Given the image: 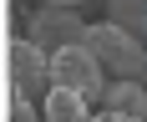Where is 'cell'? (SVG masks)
<instances>
[{
  "mask_svg": "<svg viewBox=\"0 0 147 122\" xmlns=\"http://www.w3.org/2000/svg\"><path fill=\"white\" fill-rule=\"evenodd\" d=\"M5 61H10V81H15V97H41V92H51L46 81H51V56H46L36 41H26V36H10V46H5Z\"/></svg>",
  "mask_w": 147,
  "mask_h": 122,
  "instance_id": "obj_4",
  "label": "cell"
},
{
  "mask_svg": "<svg viewBox=\"0 0 147 122\" xmlns=\"http://www.w3.org/2000/svg\"><path fill=\"white\" fill-rule=\"evenodd\" d=\"M102 107H107V112H127V117L147 122V87H142V81H112L107 97H102Z\"/></svg>",
  "mask_w": 147,
  "mask_h": 122,
  "instance_id": "obj_5",
  "label": "cell"
},
{
  "mask_svg": "<svg viewBox=\"0 0 147 122\" xmlns=\"http://www.w3.org/2000/svg\"><path fill=\"white\" fill-rule=\"evenodd\" d=\"M86 46L96 51V61L107 66V76H117V81H142L147 87V41L132 36V30H122L117 20H96L86 30Z\"/></svg>",
  "mask_w": 147,
  "mask_h": 122,
  "instance_id": "obj_1",
  "label": "cell"
},
{
  "mask_svg": "<svg viewBox=\"0 0 147 122\" xmlns=\"http://www.w3.org/2000/svg\"><path fill=\"white\" fill-rule=\"evenodd\" d=\"M10 122H36V107H30L26 97H15L10 102Z\"/></svg>",
  "mask_w": 147,
  "mask_h": 122,
  "instance_id": "obj_8",
  "label": "cell"
},
{
  "mask_svg": "<svg viewBox=\"0 0 147 122\" xmlns=\"http://www.w3.org/2000/svg\"><path fill=\"white\" fill-rule=\"evenodd\" d=\"M86 20L71 10V5H41V10H30L26 20V41H36L46 56H61V51H71V46H86Z\"/></svg>",
  "mask_w": 147,
  "mask_h": 122,
  "instance_id": "obj_3",
  "label": "cell"
},
{
  "mask_svg": "<svg viewBox=\"0 0 147 122\" xmlns=\"http://www.w3.org/2000/svg\"><path fill=\"white\" fill-rule=\"evenodd\" d=\"M102 5H107V20H117V26L132 30V36L137 30L147 36V0H102Z\"/></svg>",
  "mask_w": 147,
  "mask_h": 122,
  "instance_id": "obj_7",
  "label": "cell"
},
{
  "mask_svg": "<svg viewBox=\"0 0 147 122\" xmlns=\"http://www.w3.org/2000/svg\"><path fill=\"white\" fill-rule=\"evenodd\" d=\"M91 122H137V117H127V112H107V107H102V112H91Z\"/></svg>",
  "mask_w": 147,
  "mask_h": 122,
  "instance_id": "obj_9",
  "label": "cell"
},
{
  "mask_svg": "<svg viewBox=\"0 0 147 122\" xmlns=\"http://www.w3.org/2000/svg\"><path fill=\"white\" fill-rule=\"evenodd\" d=\"M51 87H66V92H81L91 107H102L107 97V66L96 61V51L91 46H71V51H61V56H51Z\"/></svg>",
  "mask_w": 147,
  "mask_h": 122,
  "instance_id": "obj_2",
  "label": "cell"
},
{
  "mask_svg": "<svg viewBox=\"0 0 147 122\" xmlns=\"http://www.w3.org/2000/svg\"><path fill=\"white\" fill-rule=\"evenodd\" d=\"M46 5H71V10H76V5H86V0H46Z\"/></svg>",
  "mask_w": 147,
  "mask_h": 122,
  "instance_id": "obj_11",
  "label": "cell"
},
{
  "mask_svg": "<svg viewBox=\"0 0 147 122\" xmlns=\"http://www.w3.org/2000/svg\"><path fill=\"white\" fill-rule=\"evenodd\" d=\"M86 97L81 92H66V87H51L46 92V122H91V112H86Z\"/></svg>",
  "mask_w": 147,
  "mask_h": 122,
  "instance_id": "obj_6",
  "label": "cell"
},
{
  "mask_svg": "<svg viewBox=\"0 0 147 122\" xmlns=\"http://www.w3.org/2000/svg\"><path fill=\"white\" fill-rule=\"evenodd\" d=\"M142 41H147V36H142Z\"/></svg>",
  "mask_w": 147,
  "mask_h": 122,
  "instance_id": "obj_12",
  "label": "cell"
},
{
  "mask_svg": "<svg viewBox=\"0 0 147 122\" xmlns=\"http://www.w3.org/2000/svg\"><path fill=\"white\" fill-rule=\"evenodd\" d=\"M15 20H30V10H26V0H15Z\"/></svg>",
  "mask_w": 147,
  "mask_h": 122,
  "instance_id": "obj_10",
  "label": "cell"
}]
</instances>
